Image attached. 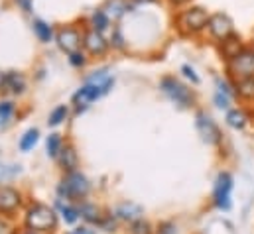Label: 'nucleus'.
Instances as JSON below:
<instances>
[{"mask_svg": "<svg viewBox=\"0 0 254 234\" xmlns=\"http://www.w3.org/2000/svg\"><path fill=\"white\" fill-rule=\"evenodd\" d=\"M60 154H62V138H60V134H50L48 136V156L58 158Z\"/></svg>", "mask_w": 254, "mask_h": 234, "instance_id": "26", "label": "nucleus"}, {"mask_svg": "<svg viewBox=\"0 0 254 234\" xmlns=\"http://www.w3.org/2000/svg\"><path fill=\"white\" fill-rule=\"evenodd\" d=\"M195 128H197V132H199V136H201V140L205 144H209V146L221 144V138H223L221 130H219L217 122L213 120V117L207 115L205 111H199L195 115Z\"/></svg>", "mask_w": 254, "mask_h": 234, "instance_id": "9", "label": "nucleus"}, {"mask_svg": "<svg viewBox=\"0 0 254 234\" xmlns=\"http://www.w3.org/2000/svg\"><path fill=\"white\" fill-rule=\"evenodd\" d=\"M20 205V193L12 187H0V211L10 213Z\"/></svg>", "mask_w": 254, "mask_h": 234, "instance_id": "17", "label": "nucleus"}, {"mask_svg": "<svg viewBox=\"0 0 254 234\" xmlns=\"http://www.w3.org/2000/svg\"><path fill=\"white\" fill-rule=\"evenodd\" d=\"M56 44L67 56L83 50V30H79L73 24H65L56 30Z\"/></svg>", "mask_w": 254, "mask_h": 234, "instance_id": "5", "label": "nucleus"}, {"mask_svg": "<svg viewBox=\"0 0 254 234\" xmlns=\"http://www.w3.org/2000/svg\"><path fill=\"white\" fill-rule=\"evenodd\" d=\"M142 207H138V205H134V203H125V205H121L119 209H117V217L119 219H123V221H130V223H134V221H140L142 219Z\"/></svg>", "mask_w": 254, "mask_h": 234, "instance_id": "19", "label": "nucleus"}, {"mask_svg": "<svg viewBox=\"0 0 254 234\" xmlns=\"http://www.w3.org/2000/svg\"><path fill=\"white\" fill-rule=\"evenodd\" d=\"M160 91L182 111L191 109L195 103V95L186 83H182L178 77L174 75H166L160 79Z\"/></svg>", "mask_w": 254, "mask_h": 234, "instance_id": "2", "label": "nucleus"}, {"mask_svg": "<svg viewBox=\"0 0 254 234\" xmlns=\"http://www.w3.org/2000/svg\"><path fill=\"white\" fill-rule=\"evenodd\" d=\"M38 138H40V132H38L36 128H30V130L22 136V140H20V150H22V152H30V150L38 144Z\"/></svg>", "mask_w": 254, "mask_h": 234, "instance_id": "23", "label": "nucleus"}, {"mask_svg": "<svg viewBox=\"0 0 254 234\" xmlns=\"http://www.w3.org/2000/svg\"><path fill=\"white\" fill-rule=\"evenodd\" d=\"M0 234H10V225L0 219Z\"/></svg>", "mask_w": 254, "mask_h": 234, "instance_id": "37", "label": "nucleus"}, {"mask_svg": "<svg viewBox=\"0 0 254 234\" xmlns=\"http://www.w3.org/2000/svg\"><path fill=\"white\" fill-rule=\"evenodd\" d=\"M180 71L184 73V77H186V79H190V81H191V83H193V85H199V83H201V79H199V75L195 73V69L191 67L190 63H184Z\"/></svg>", "mask_w": 254, "mask_h": 234, "instance_id": "31", "label": "nucleus"}, {"mask_svg": "<svg viewBox=\"0 0 254 234\" xmlns=\"http://www.w3.org/2000/svg\"><path fill=\"white\" fill-rule=\"evenodd\" d=\"M32 30H34V36L38 38V42H42V44L56 42V28L50 22H46L42 18H34L32 20Z\"/></svg>", "mask_w": 254, "mask_h": 234, "instance_id": "15", "label": "nucleus"}, {"mask_svg": "<svg viewBox=\"0 0 254 234\" xmlns=\"http://www.w3.org/2000/svg\"><path fill=\"white\" fill-rule=\"evenodd\" d=\"M233 176L229 172H221L215 179V187H213V203L219 211H231L233 201H231V193H233Z\"/></svg>", "mask_w": 254, "mask_h": 234, "instance_id": "6", "label": "nucleus"}, {"mask_svg": "<svg viewBox=\"0 0 254 234\" xmlns=\"http://www.w3.org/2000/svg\"><path fill=\"white\" fill-rule=\"evenodd\" d=\"M245 48V42H243V38L235 32V34H231L229 38H225V40H221V42H217V50H219V56L221 59L227 63V61H231V59L235 58L241 50Z\"/></svg>", "mask_w": 254, "mask_h": 234, "instance_id": "13", "label": "nucleus"}, {"mask_svg": "<svg viewBox=\"0 0 254 234\" xmlns=\"http://www.w3.org/2000/svg\"><path fill=\"white\" fill-rule=\"evenodd\" d=\"M12 2L24 14H34V0H12Z\"/></svg>", "mask_w": 254, "mask_h": 234, "instance_id": "33", "label": "nucleus"}, {"mask_svg": "<svg viewBox=\"0 0 254 234\" xmlns=\"http://www.w3.org/2000/svg\"><path fill=\"white\" fill-rule=\"evenodd\" d=\"M233 101H235V99H231L229 95H225V93H221V91H215V95H213V103H215V107L221 109V111H231V109H233Z\"/></svg>", "mask_w": 254, "mask_h": 234, "instance_id": "25", "label": "nucleus"}, {"mask_svg": "<svg viewBox=\"0 0 254 234\" xmlns=\"http://www.w3.org/2000/svg\"><path fill=\"white\" fill-rule=\"evenodd\" d=\"M209 16H211V12H209L205 6H199V4L186 6L184 10H180V12L174 16L176 32H178L182 38H195V36L207 32Z\"/></svg>", "mask_w": 254, "mask_h": 234, "instance_id": "1", "label": "nucleus"}, {"mask_svg": "<svg viewBox=\"0 0 254 234\" xmlns=\"http://www.w3.org/2000/svg\"><path fill=\"white\" fill-rule=\"evenodd\" d=\"M62 166L67 174L71 172H77V166H79V160H77V152L67 146V148H62Z\"/></svg>", "mask_w": 254, "mask_h": 234, "instance_id": "21", "label": "nucleus"}, {"mask_svg": "<svg viewBox=\"0 0 254 234\" xmlns=\"http://www.w3.org/2000/svg\"><path fill=\"white\" fill-rule=\"evenodd\" d=\"M89 28H93V30H97V32H101V34L111 32V28H113V20H111V16L105 12L103 6H101V8H95V10L91 12Z\"/></svg>", "mask_w": 254, "mask_h": 234, "instance_id": "16", "label": "nucleus"}, {"mask_svg": "<svg viewBox=\"0 0 254 234\" xmlns=\"http://www.w3.org/2000/svg\"><path fill=\"white\" fill-rule=\"evenodd\" d=\"M103 8L111 16L113 22H119V20H123L127 16L128 12H134L136 10V4L132 0H105Z\"/></svg>", "mask_w": 254, "mask_h": 234, "instance_id": "14", "label": "nucleus"}, {"mask_svg": "<svg viewBox=\"0 0 254 234\" xmlns=\"http://www.w3.org/2000/svg\"><path fill=\"white\" fill-rule=\"evenodd\" d=\"M67 115H69V109H67L65 105H60V107H56V109L52 111L48 124H50V126H60L65 118H67Z\"/></svg>", "mask_w": 254, "mask_h": 234, "instance_id": "27", "label": "nucleus"}, {"mask_svg": "<svg viewBox=\"0 0 254 234\" xmlns=\"http://www.w3.org/2000/svg\"><path fill=\"white\" fill-rule=\"evenodd\" d=\"M235 91H237V99L247 101V103L254 101V77L237 81L235 83Z\"/></svg>", "mask_w": 254, "mask_h": 234, "instance_id": "20", "label": "nucleus"}, {"mask_svg": "<svg viewBox=\"0 0 254 234\" xmlns=\"http://www.w3.org/2000/svg\"><path fill=\"white\" fill-rule=\"evenodd\" d=\"M67 59H69V63H71L73 67L81 69V67H85V63H87V54H85L83 50H79V52L69 54V56H67Z\"/></svg>", "mask_w": 254, "mask_h": 234, "instance_id": "30", "label": "nucleus"}, {"mask_svg": "<svg viewBox=\"0 0 254 234\" xmlns=\"http://www.w3.org/2000/svg\"><path fill=\"white\" fill-rule=\"evenodd\" d=\"M225 65H227V75H229V79L233 83L254 77V48L253 46H245L235 58L231 61H227Z\"/></svg>", "mask_w": 254, "mask_h": 234, "instance_id": "3", "label": "nucleus"}, {"mask_svg": "<svg viewBox=\"0 0 254 234\" xmlns=\"http://www.w3.org/2000/svg\"><path fill=\"white\" fill-rule=\"evenodd\" d=\"M136 6H142V4H152V2H156V0H132Z\"/></svg>", "mask_w": 254, "mask_h": 234, "instance_id": "38", "label": "nucleus"}, {"mask_svg": "<svg viewBox=\"0 0 254 234\" xmlns=\"http://www.w3.org/2000/svg\"><path fill=\"white\" fill-rule=\"evenodd\" d=\"M105 93H103V89H101V85H97V83H85L75 95H73V105L77 107V113H81V111H85L91 103H95L97 99H101Z\"/></svg>", "mask_w": 254, "mask_h": 234, "instance_id": "11", "label": "nucleus"}, {"mask_svg": "<svg viewBox=\"0 0 254 234\" xmlns=\"http://www.w3.org/2000/svg\"><path fill=\"white\" fill-rule=\"evenodd\" d=\"M227 124L231 126V128H235V130H243L247 124H249V120L251 117L247 115V111L245 109H231V111H227Z\"/></svg>", "mask_w": 254, "mask_h": 234, "instance_id": "18", "label": "nucleus"}, {"mask_svg": "<svg viewBox=\"0 0 254 234\" xmlns=\"http://www.w3.org/2000/svg\"><path fill=\"white\" fill-rule=\"evenodd\" d=\"M176 225L174 223H164V225H160V234H176Z\"/></svg>", "mask_w": 254, "mask_h": 234, "instance_id": "34", "label": "nucleus"}, {"mask_svg": "<svg viewBox=\"0 0 254 234\" xmlns=\"http://www.w3.org/2000/svg\"><path fill=\"white\" fill-rule=\"evenodd\" d=\"M215 87L217 91L229 95L231 99H237V91H235V83L233 81H227V79H221V77H215Z\"/></svg>", "mask_w": 254, "mask_h": 234, "instance_id": "24", "label": "nucleus"}, {"mask_svg": "<svg viewBox=\"0 0 254 234\" xmlns=\"http://www.w3.org/2000/svg\"><path fill=\"white\" fill-rule=\"evenodd\" d=\"M79 215L83 217V219H87L89 223H99L101 219H99V211H97V207H93V205H83L81 209H79Z\"/></svg>", "mask_w": 254, "mask_h": 234, "instance_id": "29", "label": "nucleus"}, {"mask_svg": "<svg viewBox=\"0 0 254 234\" xmlns=\"http://www.w3.org/2000/svg\"><path fill=\"white\" fill-rule=\"evenodd\" d=\"M30 234H34V233H30Z\"/></svg>", "mask_w": 254, "mask_h": 234, "instance_id": "40", "label": "nucleus"}, {"mask_svg": "<svg viewBox=\"0 0 254 234\" xmlns=\"http://www.w3.org/2000/svg\"><path fill=\"white\" fill-rule=\"evenodd\" d=\"M89 189H91V185H89L87 177L79 172H71L62 181L58 193H60V197H65V199H81L89 193Z\"/></svg>", "mask_w": 254, "mask_h": 234, "instance_id": "7", "label": "nucleus"}, {"mask_svg": "<svg viewBox=\"0 0 254 234\" xmlns=\"http://www.w3.org/2000/svg\"><path fill=\"white\" fill-rule=\"evenodd\" d=\"M109 48H111V44L105 34H101L93 28L83 30V52L85 54H89L93 58H103L109 52Z\"/></svg>", "mask_w": 254, "mask_h": 234, "instance_id": "10", "label": "nucleus"}, {"mask_svg": "<svg viewBox=\"0 0 254 234\" xmlns=\"http://www.w3.org/2000/svg\"><path fill=\"white\" fill-rule=\"evenodd\" d=\"M58 225V215L52 207L36 203L30 207L28 215H26V227L34 233H50L54 231Z\"/></svg>", "mask_w": 254, "mask_h": 234, "instance_id": "4", "label": "nucleus"}, {"mask_svg": "<svg viewBox=\"0 0 254 234\" xmlns=\"http://www.w3.org/2000/svg\"><path fill=\"white\" fill-rule=\"evenodd\" d=\"M62 215H64L65 223H69V225H73L81 215H79V209H73V207H62Z\"/></svg>", "mask_w": 254, "mask_h": 234, "instance_id": "32", "label": "nucleus"}, {"mask_svg": "<svg viewBox=\"0 0 254 234\" xmlns=\"http://www.w3.org/2000/svg\"><path fill=\"white\" fill-rule=\"evenodd\" d=\"M16 113V105L12 101H0V122H8Z\"/></svg>", "mask_w": 254, "mask_h": 234, "instance_id": "28", "label": "nucleus"}, {"mask_svg": "<svg viewBox=\"0 0 254 234\" xmlns=\"http://www.w3.org/2000/svg\"><path fill=\"white\" fill-rule=\"evenodd\" d=\"M0 81H2V73H0Z\"/></svg>", "mask_w": 254, "mask_h": 234, "instance_id": "39", "label": "nucleus"}, {"mask_svg": "<svg viewBox=\"0 0 254 234\" xmlns=\"http://www.w3.org/2000/svg\"><path fill=\"white\" fill-rule=\"evenodd\" d=\"M191 0H168V4L170 6H174V8H182V6H188Z\"/></svg>", "mask_w": 254, "mask_h": 234, "instance_id": "35", "label": "nucleus"}, {"mask_svg": "<svg viewBox=\"0 0 254 234\" xmlns=\"http://www.w3.org/2000/svg\"><path fill=\"white\" fill-rule=\"evenodd\" d=\"M0 91L8 95H22L26 91V77L20 71H6L2 73Z\"/></svg>", "mask_w": 254, "mask_h": 234, "instance_id": "12", "label": "nucleus"}, {"mask_svg": "<svg viewBox=\"0 0 254 234\" xmlns=\"http://www.w3.org/2000/svg\"><path fill=\"white\" fill-rule=\"evenodd\" d=\"M207 32L215 42H221L235 34V20L227 12H213L207 22Z\"/></svg>", "mask_w": 254, "mask_h": 234, "instance_id": "8", "label": "nucleus"}, {"mask_svg": "<svg viewBox=\"0 0 254 234\" xmlns=\"http://www.w3.org/2000/svg\"><path fill=\"white\" fill-rule=\"evenodd\" d=\"M69 234H95V231H91V229H87V227H81V229L71 231Z\"/></svg>", "mask_w": 254, "mask_h": 234, "instance_id": "36", "label": "nucleus"}, {"mask_svg": "<svg viewBox=\"0 0 254 234\" xmlns=\"http://www.w3.org/2000/svg\"><path fill=\"white\" fill-rule=\"evenodd\" d=\"M109 44H111V48H113V50H119V52H123V50L127 48V38H125L123 28H121V24H119V22H117V24L111 28V38H109Z\"/></svg>", "mask_w": 254, "mask_h": 234, "instance_id": "22", "label": "nucleus"}]
</instances>
